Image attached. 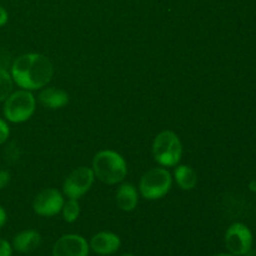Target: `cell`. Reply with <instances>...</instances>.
<instances>
[{
    "label": "cell",
    "instance_id": "14",
    "mask_svg": "<svg viewBox=\"0 0 256 256\" xmlns=\"http://www.w3.org/2000/svg\"><path fill=\"white\" fill-rule=\"evenodd\" d=\"M175 168L174 178L178 186L182 190L189 192L192 190L198 184V174L192 166L188 165H176Z\"/></svg>",
    "mask_w": 256,
    "mask_h": 256
},
{
    "label": "cell",
    "instance_id": "23",
    "mask_svg": "<svg viewBox=\"0 0 256 256\" xmlns=\"http://www.w3.org/2000/svg\"><path fill=\"white\" fill-rule=\"evenodd\" d=\"M6 64H8V58L2 56V55H0V68L6 69Z\"/></svg>",
    "mask_w": 256,
    "mask_h": 256
},
{
    "label": "cell",
    "instance_id": "16",
    "mask_svg": "<svg viewBox=\"0 0 256 256\" xmlns=\"http://www.w3.org/2000/svg\"><path fill=\"white\" fill-rule=\"evenodd\" d=\"M62 218L66 222H76L78 218L80 215V204L78 200L69 199L68 202H64L62 205Z\"/></svg>",
    "mask_w": 256,
    "mask_h": 256
},
{
    "label": "cell",
    "instance_id": "2",
    "mask_svg": "<svg viewBox=\"0 0 256 256\" xmlns=\"http://www.w3.org/2000/svg\"><path fill=\"white\" fill-rule=\"evenodd\" d=\"M92 169L95 178L108 185L119 184L128 175L126 162L114 150H102L95 154Z\"/></svg>",
    "mask_w": 256,
    "mask_h": 256
},
{
    "label": "cell",
    "instance_id": "21",
    "mask_svg": "<svg viewBox=\"0 0 256 256\" xmlns=\"http://www.w3.org/2000/svg\"><path fill=\"white\" fill-rule=\"evenodd\" d=\"M8 19H9V15H8V12L5 10V8H2L0 5V28L4 26L8 22Z\"/></svg>",
    "mask_w": 256,
    "mask_h": 256
},
{
    "label": "cell",
    "instance_id": "12",
    "mask_svg": "<svg viewBox=\"0 0 256 256\" xmlns=\"http://www.w3.org/2000/svg\"><path fill=\"white\" fill-rule=\"evenodd\" d=\"M116 205L122 212H132L138 206L139 202V194L138 189L130 182H124L116 190Z\"/></svg>",
    "mask_w": 256,
    "mask_h": 256
},
{
    "label": "cell",
    "instance_id": "7",
    "mask_svg": "<svg viewBox=\"0 0 256 256\" xmlns=\"http://www.w3.org/2000/svg\"><path fill=\"white\" fill-rule=\"evenodd\" d=\"M65 200L62 192L54 188L42 190L32 202V210L40 216L52 218L59 214Z\"/></svg>",
    "mask_w": 256,
    "mask_h": 256
},
{
    "label": "cell",
    "instance_id": "27",
    "mask_svg": "<svg viewBox=\"0 0 256 256\" xmlns=\"http://www.w3.org/2000/svg\"><path fill=\"white\" fill-rule=\"evenodd\" d=\"M122 256H134V255H132V254H124V255H122Z\"/></svg>",
    "mask_w": 256,
    "mask_h": 256
},
{
    "label": "cell",
    "instance_id": "13",
    "mask_svg": "<svg viewBox=\"0 0 256 256\" xmlns=\"http://www.w3.org/2000/svg\"><path fill=\"white\" fill-rule=\"evenodd\" d=\"M42 242V236L35 230H24L16 234L12 240V248L16 252L26 254V252H32L36 249Z\"/></svg>",
    "mask_w": 256,
    "mask_h": 256
},
{
    "label": "cell",
    "instance_id": "1",
    "mask_svg": "<svg viewBox=\"0 0 256 256\" xmlns=\"http://www.w3.org/2000/svg\"><path fill=\"white\" fill-rule=\"evenodd\" d=\"M12 80L24 90H39L46 86L54 76V66L49 58L38 52L18 56L10 68Z\"/></svg>",
    "mask_w": 256,
    "mask_h": 256
},
{
    "label": "cell",
    "instance_id": "15",
    "mask_svg": "<svg viewBox=\"0 0 256 256\" xmlns=\"http://www.w3.org/2000/svg\"><path fill=\"white\" fill-rule=\"evenodd\" d=\"M12 74L4 68H0V102H5L8 96L12 92Z\"/></svg>",
    "mask_w": 256,
    "mask_h": 256
},
{
    "label": "cell",
    "instance_id": "20",
    "mask_svg": "<svg viewBox=\"0 0 256 256\" xmlns=\"http://www.w3.org/2000/svg\"><path fill=\"white\" fill-rule=\"evenodd\" d=\"M10 179H12V175L8 170H0V190L5 189L9 185Z\"/></svg>",
    "mask_w": 256,
    "mask_h": 256
},
{
    "label": "cell",
    "instance_id": "4",
    "mask_svg": "<svg viewBox=\"0 0 256 256\" xmlns=\"http://www.w3.org/2000/svg\"><path fill=\"white\" fill-rule=\"evenodd\" d=\"M36 106V99L29 90H18L12 92L4 102V116L8 122L20 124L32 116Z\"/></svg>",
    "mask_w": 256,
    "mask_h": 256
},
{
    "label": "cell",
    "instance_id": "9",
    "mask_svg": "<svg viewBox=\"0 0 256 256\" xmlns=\"http://www.w3.org/2000/svg\"><path fill=\"white\" fill-rule=\"evenodd\" d=\"M89 245L82 236L76 234L62 235L54 244L52 256H88Z\"/></svg>",
    "mask_w": 256,
    "mask_h": 256
},
{
    "label": "cell",
    "instance_id": "8",
    "mask_svg": "<svg viewBox=\"0 0 256 256\" xmlns=\"http://www.w3.org/2000/svg\"><path fill=\"white\" fill-rule=\"evenodd\" d=\"M225 245L232 255H244L252 249V235L249 228L244 224L235 222L225 234Z\"/></svg>",
    "mask_w": 256,
    "mask_h": 256
},
{
    "label": "cell",
    "instance_id": "18",
    "mask_svg": "<svg viewBox=\"0 0 256 256\" xmlns=\"http://www.w3.org/2000/svg\"><path fill=\"white\" fill-rule=\"evenodd\" d=\"M9 135H10L9 125H8V122H5V120L0 119V145L6 142Z\"/></svg>",
    "mask_w": 256,
    "mask_h": 256
},
{
    "label": "cell",
    "instance_id": "19",
    "mask_svg": "<svg viewBox=\"0 0 256 256\" xmlns=\"http://www.w3.org/2000/svg\"><path fill=\"white\" fill-rule=\"evenodd\" d=\"M12 246L6 240L0 239V256H12Z\"/></svg>",
    "mask_w": 256,
    "mask_h": 256
},
{
    "label": "cell",
    "instance_id": "10",
    "mask_svg": "<svg viewBox=\"0 0 256 256\" xmlns=\"http://www.w3.org/2000/svg\"><path fill=\"white\" fill-rule=\"evenodd\" d=\"M120 244H122L120 238L116 234L110 232H98L90 240V248L92 249V252L99 255L114 254L119 250Z\"/></svg>",
    "mask_w": 256,
    "mask_h": 256
},
{
    "label": "cell",
    "instance_id": "11",
    "mask_svg": "<svg viewBox=\"0 0 256 256\" xmlns=\"http://www.w3.org/2000/svg\"><path fill=\"white\" fill-rule=\"evenodd\" d=\"M40 104L42 106L48 108V109L56 110L62 109L65 105L69 102V94L66 92L58 88L50 86V88H42V92H39L38 96Z\"/></svg>",
    "mask_w": 256,
    "mask_h": 256
},
{
    "label": "cell",
    "instance_id": "3",
    "mask_svg": "<svg viewBox=\"0 0 256 256\" xmlns=\"http://www.w3.org/2000/svg\"><path fill=\"white\" fill-rule=\"evenodd\" d=\"M155 162L164 168H174L182 156V144L179 136L172 130H164L155 136L152 142Z\"/></svg>",
    "mask_w": 256,
    "mask_h": 256
},
{
    "label": "cell",
    "instance_id": "25",
    "mask_svg": "<svg viewBox=\"0 0 256 256\" xmlns=\"http://www.w3.org/2000/svg\"><path fill=\"white\" fill-rule=\"evenodd\" d=\"M250 189H252V192H256V182H252V184H250Z\"/></svg>",
    "mask_w": 256,
    "mask_h": 256
},
{
    "label": "cell",
    "instance_id": "17",
    "mask_svg": "<svg viewBox=\"0 0 256 256\" xmlns=\"http://www.w3.org/2000/svg\"><path fill=\"white\" fill-rule=\"evenodd\" d=\"M20 156V152H19V146H18L15 142H10L9 145L5 149V160L10 164L15 162L16 160H19Z\"/></svg>",
    "mask_w": 256,
    "mask_h": 256
},
{
    "label": "cell",
    "instance_id": "22",
    "mask_svg": "<svg viewBox=\"0 0 256 256\" xmlns=\"http://www.w3.org/2000/svg\"><path fill=\"white\" fill-rule=\"evenodd\" d=\"M6 222V212L4 210V208L0 205V228H2Z\"/></svg>",
    "mask_w": 256,
    "mask_h": 256
},
{
    "label": "cell",
    "instance_id": "5",
    "mask_svg": "<svg viewBox=\"0 0 256 256\" xmlns=\"http://www.w3.org/2000/svg\"><path fill=\"white\" fill-rule=\"evenodd\" d=\"M172 176L168 169L154 168L145 172L139 182V192L146 200H158L170 192Z\"/></svg>",
    "mask_w": 256,
    "mask_h": 256
},
{
    "label": "cell",
    "instance_id": "6",
    "mask_svg": "<svg viewBox=\"0 0 256 256\" xmlns=\"http://www.w3.org/2000/svg\"><path fill=\"white\" fill-rule=\"evenodd\" d=\"M95 175L92 168L80 166L72 170L62 184V192L69 199L79 200L84 196L94 184Z\"/></svg>",
    "mask_w": 256,
    "mask_h": 256
},
{
    "label": "cell",
    "instance_id": "26",
    "mask_svg": "<svg viewBox=\"0 0 256 256\" xmlns=\"http://www.w3.org/2000/svg\"><path fill=\"white\" fill-rule=\"evenodd\" d=\"M214 256H236V255H232V254H218V255H214Z\"/></svg>",
    "mask_w": 256,
    "mask_h": 256
},
{
    "label": "cell",
    "instance_id": "24",
    "mask_svg": "<svg viewBox=\"0 0 256 256\" xmlns=\"http://www.w3.org/2000/svg\"><path fill=\"white\" fill-rule=\"evenodd\" d=\"M244 256H256V250L250 249L246 254H244Z\"/></svg>",
    "mask_w": 256,
    "mask_h": 256
}]
</instances>
